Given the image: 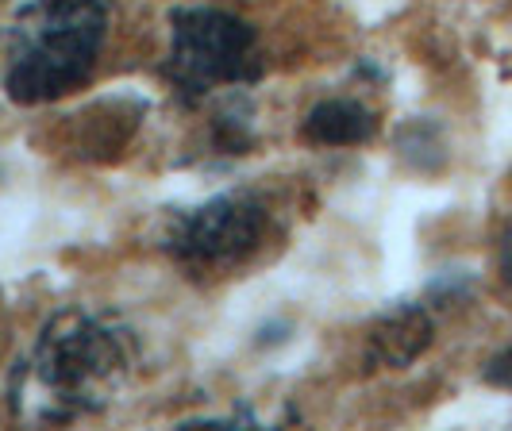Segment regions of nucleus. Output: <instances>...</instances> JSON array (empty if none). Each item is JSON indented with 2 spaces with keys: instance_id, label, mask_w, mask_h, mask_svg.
Masks as SVG:
<instances>
[{
  "instance_id": "f257e3e1",
  "label": "nucleus",
  "mask_w": 512,
  "mask_h": 431,
  "mask_svg": "<svg viewBox=\"0 0 512 431\" xmlns=\"http://www.w3.org/2000/svg\"><path fill=\"white\" fill-rule=\"evenodd\" d=\"M135 362L131 335L89 312L51 320L12 381V408L31 424H70L112 405Z\"/></svg>"
},
{
  "instance_id": "f03ea898",
  "label": "nucleus",
  "mask_w": 512,
  "mask_h": 431,
  "mask_svg": "<svg viewBox=\"0 0 512 431\" xmlns=\"http://www.w3.org/2000/svg\"><path fill=\"white\" fill-rule=\"evenodd\" d=\"M108 31V0H31L8 31L4 89L16 104H47L77 89Z\"/></svg>"
},
{
  "instance_id": "7ed1b4c3",
  "label": "nucleus",
  "mask_w": 512,
  "mask_h": 431,
  "mask_svg": "<svg viewBox=\"0 0 512 431\" xmlns=\"http://www.w3.org/2000/svg\"><path fill=\"white\" fill-rule=\"evenodd\" d=\"M262 74L251 24L216 8H178L166 77L181 97L201 101L220 85H243Z\"/></svg>"
},
{
  "instance_id": "20e7f679",
  "label": "nucleus",
  "mask_w": 512,
  "mask_h": 431,
  "mask_svg": "<svg viewBox=\"0 0 512 431\" xmlns=\"http://www.w3.org/2000/svg\"><path fill=\"white\" fill-rule=\"evenodd\" d=\"M262 228V204L231 193L185 212L170 231V251L197 270H228L255 251Z\"/></svg>"
},
{
  "instance_id": "39448f33",
  "label": "nucleus",
  "mask_w": 512,
  "mask_h": 431,
  "mask_svg": "<svg viewBox=\"0 0 512 431\" xmlns=\"http://www.w3.org/2000/svg\"><path fill=\"white\" fill-rule=\"evenodd\" d=\"M432 343V316L420 305H405L385 312L382 320L370 328V347L366 355L378 366H389V370H405L409 362L428 351Z\"/></svg>"
},
{
  "instance_id": "423d86ee",
  "label": "nucleus",
  "mask_w": 512,
  "mask_h": 431,
  "mask_svg": "<svg viewBox=\"0 0 512 431\" xmlns=\"http://www.w3.org/2000/svg\"><path fill=\"white\" fill-rule=\"evenodd\" d=\"M370 131H374L370 112L351 101L316 104L305 120V135L312 143H324V147H351V143L370 139Z\"/></svg>"
},
{
  "instance_id": "0eeeda50",
  "label": "nucleus",
  "mask_w": 512,
  "mask_h": 431,
  "mask_svg": "<svg viewBox=\"0 0 512 431\" xmlns=\"http://www.w3.org/2000/svg\"><path fill=\"white\" fill-rule=\"evenodd\" d=\"M486 381L489 385H501V389H512V347H505L501 355L489 358Z\"/></svg>"
},
{
  "instance_id": "6e6552de",
  "label": "nucleus",
  "mask_w": 512,
  "mask_h": 431,
  "mask_svg": "<svg viewBox=\"0 0 512 431\" xmlns=\"http://www.w3.org/2000/svg\"><path fill=\"white\" fill-rule=\"evenodd\" d=\"M497 270H501L505 285H512V224L505 228V235H501V251H497Z\"/></svg>"
}]
</instances>
